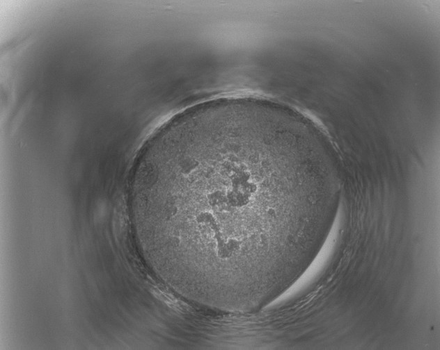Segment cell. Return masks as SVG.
Segmentation results:
<instances>
[{
  "label": "cell",
  "instance_id": "obj_1",
  "mask_svg": "<svg viewBox=\"0 0 440 350\" xmlns=\"http://www.w3.org/2000/svg\"><path fill=\"white\" fill-rule=\"evenodd\" d=\"M281 135L248 113L170 124L132 176L136 230L166 284L194 303L251 312L286 283L305 234L283 181Z\"/></svg>",
  "mask_w": 440,
  "mask_h": 350
}]
</instances>
